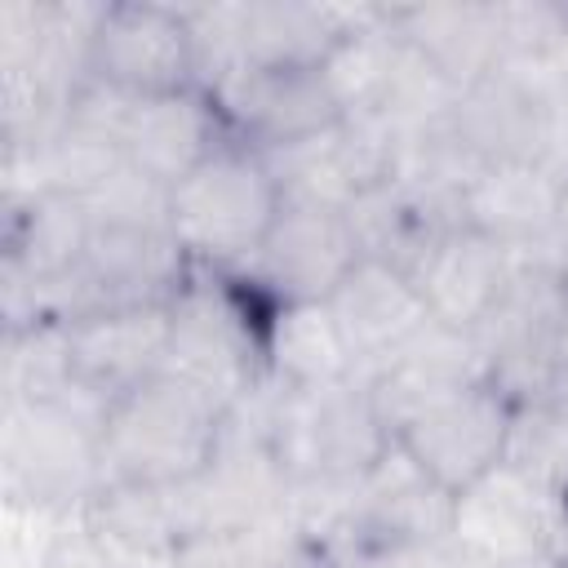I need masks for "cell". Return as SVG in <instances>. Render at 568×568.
Segmentation results:
<instances>
[{
    "instance_id": "cell-23",
    "label": "cell",
    "mask_w": 568,
    "mask_h": 568,
    "mask_svg": "<svg viewBox=\"0 0 568 568\" xmlns=\"http://www.w3.org/2000/svg\"><path fill=\"white\" fill-rule=\"evenodd\" d=\"M36 568H115V559L102 550V541L89 532L80 510L58 515L36 550Z\"/></svg>"
},
{
    "instance_id": "cell-3",
    "label": "cell",
    "mask_w": 568,
    "mask_h": 568,
    "mask_svg": "<svg viewBox=\"0 0 568 568\" xmlns=\"http://www.w3.org/2000/svg\"><path fill=\"white\" fill-rule=\"evenodd\" d=\"M280 209L284 195L266 169V155L231 138L169 191V231L191 266L226 271L257 253Z\"/></svg>"
},
{
    "instance_id": "cell-10",
    "label": "cell",
    "mask_w": 568,
    "mask_h": 568,
    "mask_svg": "<svg viewBox=\"0 0 568 568\" xmlns=\"http://www.w3.org/2000/svg\"><path fill=\"white\" fill-rule=\"evenodd\" d=\"M359 240L342 209L284 204L257 253L244 262L248 288L284 302H328L333 288L359 266Z\"/></svg>"
},
{
    "instance_id": "cell-9",
    "label": "cell",
    "mask_w": 568,
    "mask_h": 568,
    "mask_svg": "<svg viewBox=\"0 0 568 568\" xmlns=\"http://www.w3.org/2000/svg\"><path fill=\"white\" fill-rule=\"evenodd\" d=\"M89 75L129 98H160L191 89L195 49H191L186 4H155V0L102 4L89 49Z\"/></svg>"
},
{
    "instance_id": "cell-6",
    "label": "cell",
    "mask_w": 568,
    "mask_h": 568,
    "mask_svg": "<svg viewBox=\"0 0 568 568\" xmlns=\"http://www.w3.org/2000/svg\"><path fill=\"white\" fill-rule=\"evenodd\" d=\"M568 515L555 497L532 488L510 466L488 470L453 497L448 541L475 568H524L559 559Z\"/></svg>"
},
{
    "instance_id": "cell-4",
    "label": "cell",
    "mask_w": 568,
    "mask_h": 568,
    "mask_svg": "<svg viewBox=\"0 0 568 568\" xmlns=\"http://www.w3.org/2000/svg\"><path fill=\"white\" fill-rule=\"evenodd\" d=\"M102 422L106 399L80 382L53 399L9 408V493L49 519L80 510L102 484Z\"/></svg>"
},
{
    "instance_id": "cell-8",
    "label": "cell",
    "mask_w": 568,
    "mask_h": 568,
    "mask_svg": "<svg viewBox=\"0 0 568 568\" xmlns=\"http://www.w3.org/2000/svg\"><path fill=\"white\" fill-rule=\"evenodd\" d=\"M453 524V497L435 488L408 453L390 439L382 462L351 488L342 528L333 537L337 568L364 555L382 550H408V546H430L444 541Z\"/></svg>"
},
{
    "instance_id": "cell-22",
    "label": "cell",
    "mask_w": 568,
    "mask_h": 568,
    "mask_svg": "<svg viewBox=\"0 0 568 568\" xmlns=\"http://www.w3.org/2000/svg\"><path fill=\"white\" fill-rule=\"evenodd\" d=\"M501 466H510L515 475H524L532 488H541L564 506L568 501V408L550 395L515 404Z\"/></svg>"
},
{
    "instance_id": "cell-1",
    "label": "cell",
    "mask_w": 568,
    "mask_h": 568,
    "mask_svg": "<svg viewBox=\"0 0 568 568\" xmlns=\"http://www.w3.org/2000/svg\"><path fill=\"white\" fill-rule=\"evenodd\" d=\"M262 426L293 493L359 484L395 439L386 422L377 417L364 382L297 390V386H280L266 377Z\"/></svg>"
},
{
    "instance_id": "cell-15",
    "label": "cell",
    "mask_w": 568,
    "mask_h": 568,
    "mask_svg": "<svg viewBox=\"0 0 568 568\" xmlns=\"http://www.w3.org/2000/svg\"><path fill=\"white\" fill-rule=\"evenodd\" d=\"M169 302L146 306H111L67 324L71 373L84 390L102 395L106 404L129 386L155 377L169 351Z\"/></svg>"
},
{
    "instance_id": "cell-14",
    "label": "cell",
    "mask_w": 568,
    "mask_h": 568,
    "mask_svg": "<svg viewBox=\"0 0 568 568\" xmlns=\"http://www.w3.org/2000/svg\"><path fill=\"white\" fill-rule=\"evenodd\" d=\"M564 178L528 160H488L457 200V222L510 248L515 257L550 253Z\"/></svg>"
},
{
    "instance_id": "cell-28",
    "label": "cell",
    "mask_w": 568,
    "mask_h": 568,
    "mask_svg": "<svg viewBox=\"0 0 568 568\" xmlns=\"http://www.w3.org/2000/svg\"><path fill=\"white\" fill-rule=\"evenodd\" d=\"M564 515H568V501H564Z\"/></svg>"
},
{
    "instance_id": "cell-19",
    "label": "cell",
    "mask_w": 568,
    "mask_h": 568,
    "mask_svg": "<svg viewBox=\"0 0 568 568\" xmlns=\"http://www.w3.org/2000/svg\"><path fill=\"white\" fill-rule=\"evenodd\" d=\"M262 364L266 377L297 390L359 382L355 355L328 302H284L262 320Z\"/></svg>"
},
{
    "instance_id": "cell-13",
    "label": "cell",
    "mask_w": 568,
    "mask_h": 568,
    "mask_svg": "<svg viewBox=\"0 0 568 568\" xmlns=\"http://www.w3.org/2000/svg\"><path fill=\"white\" fill-rule=\"evenodd\" d=\"M328 306L355 355L359 382L377 377L404 346H413L435 324L413 275L377 257H359V266L333 288Z\"/></svg>"
},
{
    "instance_id": "cell-7",
    "label": "cell",
    "mask_w": 568,
    "mask_h": 568,
    "mask_svg": "<svg viewBox=\"0 0 568 568\" xmlns=\"http://www.w3.org/2000/svg\"><path fill=\"white\" fill-rule=\"evenodd\" d=\"M510 422H515V399L493 382H479L413 413L395 430V444L435 488L457 497L475 479L501 466Z\"/></svg>"
},
{
    "instance_id": "cell-25",
    "label": "cell",
    "mask_w": 568,
    "mask_h": 568,
    "mask_svg": "<svg viewBox=\"0 0 568 568\" xmlns=\"http://www.w3.org/2000/svg\"><path fill=\"white\" fill-rule=\"evenodd\" d=\"M550 257H555V262H564V257H568V178H564V200H559V222H555Z\"/></svg>"
},
{
    "instance_id": "cell-26",
    "label": "cell",
    "mask_w": 568,
    "mask_h": 568,
    "mask_svg": "<svg viewBox=\"0 0 568 568\" xmlns=\"http://www.w3.org/2000/svg\"><path fill=\"white\" fill-rule=\"evenodd\" d=\"M559 568H568V541H564V550H559Z\"/></svg>"
},
{
    "instance_id": "cell-2",
    "label": "cell",
    "mask_w": 568,
    "mask_h": 568,
    "mask_svg": "<svg viewBox=\"0 0 568 568\" xmlns=\"http://www.w3.org/2000/svg\"><path fill=\"white\" fill-rule=\"evenodd\" d=\"M226 430V408L195 386L155 373L106 404L102 422V484L178 488L195 479Z\"/></svg>"
},
{
    "instance_id": "cell-21",
    "label": "cell",
    "mask_w": 568,
    "mask_h": 568,
    "mask_svg": "<svg viewBox=\"0 0 568 568\" xmlns=\"http://www.w3.org/2000/svg\"><path fill=\"white\" fill-rule=\"evenodd\" d=\"M80 519L115 559V568H173L182 550V528L169 488L146 484H98L80 506Z\"/></svg>"
},
{
    "instance_id": "cell-16",
    "label": "cell",
    "mask_w": 568,
    "mask_h": 568,
    "mask_svg": "<svg viewBox=\"0 0 568 568\" xmlns=\"http://www.w3.org/2000/svg\"><path fill=\"white\" fill-rule=\"evenodd\" d=\"M226 142H231V129L213 93L195 84L178 93H160V98H138L129 111V129H124L129 164L169 191Z\"/></svg>"
},
{
    "instance_id": "cell-11",
    "label": "cell",
    "mask_w": 568,
    "mask_h": 568,
    "mask_svg": "<svg viewBox=\"0 0 568 568\" xmlns=\"http://www.w3.org/2000/svg\"><path fill=\"white\" fill-rule=\"evenodd\" d=\"M213 102L231 138L248 142L253 151L293 146L346 120L320 67H240L213 89Z\"/></svg>"
},
{
    "instance_id": "cell-20",
    "label": "cell",
    "mask_w": 568,
    "mask_h": 568,
    "mask_svg": "<svg viewBox=\"0 0 568 568\" xmlns=\"http://www.w3.org/2000/svg\"><path fill=\"white\" fill-rule=\"evenodd\" d=\"M373 4H302L248 0L240 4L244 67H324V58L368 18Z\"/></svg>"
},
{
    "instance_id": "cell-12",
    "label": "cell",
    "mask_w": 568,
    "mask_h": 568,
    "mask_svg": "<svg viewBox=\"0 0 568 568\" xmlns=\"http://www.w3.org/2000/svg\"><path fill=\"white\" fill-rule=\"evenodd\" d=\"M515 266H519V257L510 248L453 222L426 244V253L413 262L408 275H413L435 324L479 333L488 324V315L501 306V297L515 280Z\"/></svg>"
},
{
    "instance_id": "cell-18",
    "label": "cell",
    "mask_w": 568,
    "mask_h": 568,
    "mask_svg": "<svg viewBox=\"0 0 568 568\" xmlns=\"http://www.w3.org/2000/svg\"><path fill=\"white\" fill-rule=\"evenodd\" d=\"M390 22L453 89L479 84L501 62V4L453 0V4H399Z\"/></svg>"
},
{
    "instance_id": "cell-27",
    "label": "cell",
    "mask_w": 568,
    "mask_h": 568,
    "mask_svg": "<svg viewBox=\"0 0 568 568\" xmlns=\"http://www.w3.org/2000/svg\"><path fill=\"white\" fill-rule=\"evenodd\" d=\"M559 271H564V280H568V257H564V262H559Z\"/></svg>"
},
{
    "instance_id": "cell-17",
    "label": "cell",
    "mask_w": 568,
    "mask_h": 568,
    "mask_svg": "<svg viewBox=\"0 0 568 568\" xmlns=\"http://www.w3.org/2000/svg\"><path fill=\"white\" fill-rule=\"evenodd\" d=\"M488 382V359L475 333L448 328V324H430L413 346H404L377 377H368V395L377 417L386 422V430L395 435L413 413H422L426 404L457 395L466 386Z\"/></svg>"
},
{
    "instance_id": "cell-5",
    "label": "cell",
    "mask_w": 568,
    "mask_h": 568,
    "mask_svg": "<svg viewBox=\"0 0 568 568\" xmlns=\"http://www.w3.org/2000/svg\"><path fill=\"white\" fill-rule=\"evenodd\" d=\"M169 351L160 373L195 386L226 413L266 382L262 324L248 320L244 293L222 284L213 271H191L178 297L169 302Z\"/></svg>"
},
{
    "instance_id": "cell-24",
    "label": "cell",
    "mask_w": 568,
    "mask_h": 568,
    "mask_svg": "<svg viewBox=\"0 0 568 568\" xmlns=\"http://www.w3.org/2000/svg\"><path fill=\"white\" fill-rule=\"evenodd\" d=\"M550 364H555V386H550V395H564V390H568V306H564V320H559V328H555Z\"/></svg>"
}]
</instances>
